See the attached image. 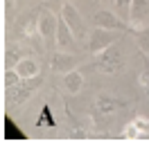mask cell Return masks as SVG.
<instances>
[{
  "mask_svg": "<svg viewBox=\"0 0 149 144\" xmlns=\"http://www.w3.org/2000/svg\"><path fill=\"white\" fill-rule=\"evenodd\" d=\"M95 63L104 74H120L124 70V52H122V47L118 43H113L104 52L95 54Z\"/></svg>",
  "mask_w": 149,
  "mask_h": 144,
  "instance_id": "cell-1",
  "label": "cell"
},
{
  "mask_svg": "<svg viewBox=\"0 0 149 144\" xmlns=\"http://www.w3.org/2000/svg\"><path fill=\"white\" fill-rule=\"evenodd\" d=\"M59 16L63 18L65 23H68V27L74 32V36H77V41L79 38H84V41H88V34H91V29H88V23L84 20V16L79 14V9L74 7L70 0H65L63 5H61V14Z\"/></svg>",
  "mask_w": 149,
  "mask_h": 144,
  "instance_id": "cell-2",
  "label": "cell"
},
{
  "mask_svg": "<svg viewBox=\"0 0 149 144\" xmlns=\"http://www.w3.org/2000/svg\"><path fill=\"white\" fill-rule=\"evenodd\" d=\"M113 43H118V32L115 29H104V27H95L93 32L88 34V52L91 54H100L106 47H111Z\"/></svg>",
  "mask_w": 149,
  "mask_h": 144,
  "instance_id": "cell-3",
  "label": "cell"
},
{
  "mask_svg": "<svg viewBox=\"0 0 149 144\" xmlns=\"http://www.w3.org/2000/svg\"><path fill=\"white\" fill-rule=\"evenodd\" d=\"M93 25L95 27H104V29H115V32H122L127 23L118 16V11H111V9H97L93 14Z\"/></svg>",
  "mask_w": 149,
  "mask_h": 144,
  "instance_id": "cell-4",
  "label": "cell"
},
{
  "mask_svg": "<svg viewBox=\"0 0 149 144\" xmlns=\"http://www.w3.org/2000/svg\"><path fill=\"white\" fill-rule=\"evenodd\" d=\"M56 27H59V16L52 14L50 9H43L36 18V29L43 41H54L56 36Z\"/></svg>",
  "mask_w": 149,
  "mask_h": 144,
  "instance_id": "cell-5",
  "label": "cell"
},
{
  "mask_svg": "<svg viewBox=\"0 0 149 144\" xmlns=\"http://www.w3.org/2000/svg\"><path fill=\"white\" fill-rule=\"evenodd\" d=\"M54 45H56V50H61V52H74V47H77V36H74V32L68 27V23H65L61 16H59V27H56Z\"/></svg>",
  "mask_w": 149,
  "mask_h": 144,
  "instance_id": "cell-6",
  "label": "cell"
},
{
  "mask_svg": "<svg viewBox=\"0 0 149 144\" xmlns=\"http://www.w3.org/2000/svg\"><path fill=\"white\" fill-rule=\"evenodd\" d=\"M36 83H38V77H34V79H23L18 86L7 88V99H9L11 104H23V101H27V99L34 95Z\"/></svg>",
  "mask_w": 149,
  "mask_h": 144,
  "instance_id": "cell-7",
  "label": "cell"
},
{
  "mask_svg": "<svg viewBox=\"0 0 149 144\" xmlns=\"http://www.w3.org/2000/svg\"><path fill=\"white\" fill-rule=\"evenodd\" d=\"M79 65V59L74 56V52H61V50H56V54H52V61H50V70L56 72V74H61V72H70L74 70Z\"/></svg>",
  "mask_w": 149,
  "mask_h": 144,
  "instance_id": "cell-8",
  "label": "cell"
},
{
  "mask_svg": "<svg viewBox=\"0 0 149 144\" xmlns=\"http://www.w3.org/2000/svg\"><path fill=\"white\" fill-rule=\"evenodd\" d=\"M149 18V0H133L131 5V16H129V25L131 27H142Z\"/></svg>",
  "mask_w": 149,
  "mask_h": 144,
  "instance_id": "cell-9",
  "label": "cell"
},
{
  "mask_svg": "<svg viewBox=\"0 0 149 144\" xmlns=\"http://www.w3.org/2000/svg\"><path fill=\"white\" fill-rule=\"evenodd\" d=\"M63 88L68 90V95H79L81 88H84V74L77 70H70L63 74Z\"/></svg>",
  "mask_w": 149,
  "mask_h": 144,
  "instance_id": "cell-10",
  "label": "cell"
},
{
  "mask_svg": "<svg viewBox=\"0 0 149 144\" xmlns=\"http://www.w3.org/2000/svg\"><path fill=\"white\" fill-rule=\"evenodd\" d=\"M120 99L111 97V95H100V97L95 99V108H97V113H102V115H115L118 110H120Z\"/></svg>",
  "mask_w": 149,
  "mask_h": 144,
  "instance_id": "cell-11",
  "label": "cell"
},
{
  "mask_svg": "<svg viewBox=\"0 0 149 144\" xmlns=\"http://www.w3.org/2000/svg\"><path fill=\"white\" fill-rule=\"evenodd\" d=\"M16 70H18V74L23 77V79H34V77H38L41 68H38L36 59H32V56H23V59L16 63Z\"/></svg>",
  "mask_w": 149,
  "mask_h": 144,
  "instance_id": "cell-12",
  "label": "cell"
},
{
  "mask_svg": "<svg viewBox=\"0 0 149 144\" xmlns=\"http://www.w3.org/2000/svg\"><path fill=\"white\" fill-rule=\"evenodd\" d=\"M113 5H115L118 16L129 25V16H131V5H133V0H113Z\"/></svg>",
  "mask_w": 149,
  "mask_h": 144,
  "instance_id": "cell-13",
  "label": "cell"
},
{
  "mask_svg": "<svg viewBox=\"0 0 149 144\" xmlns=\"http://www.w3.org/2000/svg\"><path fill=\"white\" fill-rule=\"evenodd\" d=\"M18 47L16 45H9L7 47V52H5V68H16V63L23 59V56H18Z\"/></svg>",
  "mask_w": 149,
  "mask_h": 144,
  "instance_id": "cell-14",
  "label": "cell"
},
{
  "mask_svg": "<svg viewBox=\"0 0 149 144\" xmlns=\"http://www.w3.org/2000/svg\"><path fill=\"white\" fill-rule=\"evenodd\" d=\"M20 81H23V77L18 74L16 68H5V88H14Z\"/></svg>",
  "mask_w": 149,
  "mask_h": 144,
  "instance_id": "cell-15",
  "label": "cell"
},
{
  "mask_svg": "<svg viewBox=\"0 0 149 144\" xmlns=\"http://www.w3.org/2000/svg\"><path fill=\"white\" fill-rule=\"evenodd\" d=\"M140 83H142V88H145V95L149 97V74H147V72L140 74Z\"/></svg>",
  "mask_w": 149,
  "mask_h": 144,
  "instance_id": "cell-16",
  "label": "cell"
},
{
  "mask_svg": "<svg viewBox=\"0 0 149 144\" xmlns=\"http://www.w3.org/2000/svg\"><path fill=\"white\" fill-rule=\"evenodd\" d=\"M140 43L145 50H149V32H140Z\"/></svg>",
  "mask_w": 149,
  "mask_h": 144,
  "instance_id": "cell-17",
  "label": "cell"
},
{
  "mask_svg": "<svg viewBox=\"0 0 149 144\" xmlns=\"http://www.w3.org/2000/svg\"><path fill=\"white\" fill-rule=\"evenodd\" d=\"M16 2H23V0H16Z\"/></svg>",
  "mask_w": 149,
  "mask_h": 144,
  "instance_id": "cell-18",
  "label": "cell"
},
{
  "mask_svg": "<svg viewBox=\"0 0 149 144\" xmlns=\"http://www.w3.org/2000/svg\"><path fill=\"white\" fill-rule=\"evenodd\" d=\"M47 2H52V0H47Z\"/></svg>",
  "mask_w": 149,
  "mask_h": 144,
  "instance_id": "cell-19",
  "label": "cell"
}]
</instances>
